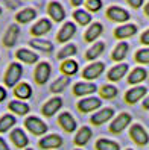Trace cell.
Returning a JSON list of instances; mask_svg holds the SVG:
<instances>
[{
	"label": "cell",
	"instance_id": "obj_1",
	"mask_svg": "<svg viewBox=\"0 0 149 150\" xmlns=\"http://www.w3.org/2000/svg\"><path fill=\"white\" fill-rule=\"evenodd\" d=\"M23 76V67L20 62H12L8 65L6 71H5V77H3V83L8 88H14L17 83H20V79Z\"/></svg>",
	"mask_w": 149,
	"mask_h": 150
},
{
	"label": "cell",
	"instance_id": "obj_2",
	"mask_svg": "<svg viewBox=\"0 0 149 150\" xmlns=\"http://www.w3.org/2000/svg\"><path fill=\"white\" fill-rule=\"evenodd\" d=\"M52 74V67L49 62H46V61H41V62L37 64V67H35L34 70V81L37 85H44L49 77Z\"/></svg>",
	"mask_w": 149,
	"mask_h": 150
},
{
	"label": "cell",
	"instance_id": "obj_3",
	"mask_svg": "<svg viewBox=\"0 0 149 150\" xmlns=\"http://www.w3.org/2000/svg\"><path fill=\"white\" fill-rule=\"evenodd\" d=\"M24 127L28 129L31 134L37 135V137L44 135L46 132H47V125L41 118L35 117V115H31V117H28V118L24 120Z\"/></svg>",
	"mask_w": 149,
	"mask_h": 150
},
{
	"label": "cell",
	"instance_id": "obj_4",
	"mask_svg": "<svg viewBox=\"0 0 149 150\" xmlns=\"http://www.w3.org/2000/svg\"><path fill=\"white\" fill-rule=\"evenodd\" d=\"M101 99H98V97H85V99H81L79 102H78L76 108L79 112L82 114H88V112H93L96 109L101 108Z\"/></svg>",
	"mask_w": 149,
	"mask_h": 150
},
{
	"label": "cell",
	"instance_id": "obj_5",
	"mask_svg": "<svg viewBox=\"0 0 149 150\" xmlns=\"http://www.w3.org/2000/svg\"><path fill=\"white\" fill-rule=\"evenodd\" d=\"M105 15H107V18L111 20V21H114V23H125L129 20V12L125 11L123 8H120V6H110L107 12H105Z\"/></svg>",
	"mask_w": 149,
	"mask_h": 150
},
{
	"label": "cell",
	"instance_id": "obj_6",
	"mask_svg": "<svg viewBox=\"0 0 149 150\" xmlns=\"http://www.w3.org/2000/svg\"><path fill=\"white\" fill-rule=\"evenodd\" d=\"M129 137L138 146H146L149 141V135L142 125H133L129 129Z\"/></svg>",
	"mask_w": 149,
	"mask_h": 150
},
{
	"label": "cell",
	"instance_id": "obj_7",
	"mask_svg": "<svg viewBox=\"0 0 149 150\" xmlns=\"http://www.w3.org/2000/svg\"><path fill=\"white\" fill-rule=\"evenodd\" d=\"M105 70V64L103 62H91L90 65H87L84 70H82V77L87 81H94V79H98Z\"/></svg>",
	"mask_w": 149,
	"mask_h": 150
},
{
	"label": "cell",
	"instance_id": "obj_8",
	"mask_svg": "<svg viewBox=\"0 0 149 150\" xmlns=\"http://www.w3.org/2000/svg\"><path fill=\"white\" fill-rule=\"evenodd\" d=\"M131 123V115L128 112H122L119 114V115L111 121V125H110V132L111 134H120L122 130H123L128 125Z\"/></svg>",
	"mask_w": 149,
	"mask_h": 150
},
{
	"label": "cell",
	"instance_id": "obj_9",
	"mask_svg": "<svg viewBox=\"0 0 149 150\" xmlns=\"http://www.w3.org/2000/svg\"><path fill=\"white\" fill-rule=\"evenodd\" d=\"M61 106H63V99H61V97H52V99H49L44 105H43L41 114L44 117H53L61 109Z\"/></svg>",
	"mask_w": 149,
	"mask_h": 150
},
{
	"label": "cell",
	"instance_id": "obj_10",
	"mask_svg": "<svg viewBox=\"0 0 149 150\" xmlns=\"http://www.w3.org/2000/svg\"><path fill=\"white\" fill-rule=\"evenodd\" d=\"M113 115H114V109L113 108H102V109H98V112L93 114L90 121L94 126H101V125H103V123L110 121L113 118Z\"/></svg>",
	"mask_w": 149,
	"mask_h": 150
},
{
	"label": "cell",
	"instance_id": "obj_11",
	"mask_svg": "<svg viewBox=\"0 0 149 150\" xmlns=\"http://www.w3.org/2000/svg\"><path fill=\"white\" fill-rule=\"evenodd\" d=\"M58 125L61 126L64 132L67 134H73L76 130V120L73 118V115L70 112H61L58 117Z\"/></svg>",
	"mask_w": 149,
	"mask_h": 150
},
{
	"label": "cell",
	"instance_id": "obj_12",
	"mask_svg": "<svg viewBox=\"0 0 149 150\" xmlns=\"http://www.w3.org/2000/svg\"><path fill=\"white\" fill-rule=\"evenodd\" d=\"M76 33V24H73L72 21H67L61 26V29L56 33V41L66 44L67 41H70V38Z\"/></svg>",
	"mask_w": 149,
	"mask_h": 150
},
{
	"label": "cell",
	"instance_id": "obj_13",
	"mask_svg": "<svg viewBox=\"0 0 149 150\" xmlns=\"http://www.w3.org/2000/svg\"><path fill=\"white\" fill-rule=\"evenodd\" d=\"M47 14L50 17V20L55 21V23H61V21L66 18L64 8H63V5L58 3V2H50L47 5Z\"/></svg>",
	"mask_w": 149,
	"mask_h": 150
},
{
	"label": "cell",
	"instance_id": "obj_14",
	"mask_svg": "<svg viewBox=\"0 0 149 150\" xmlns=\"http://www.w3.org/2000/svg\"><path fill=\"white\" fill-rule=\"evenodd\" d=\"M19 35H20V28L19 24H11L9 28L6 29L3 38H2V44L5 47H12L15 46L17 40H19Z\"/></svg>",
	"mask_w": 149,
	"mask_h": 150
},
{
	"label": "cell",
	"instance_id": "obj_15",
	"mask_svg": "<svg viewBox=\"0 0 149 150\" xmlns=\"http://www.w3.org/2000/svg\"><path fill=\"white\" fill-rule=\"evenodd\" d=\"M103 32V26L102 23L96 21V23H91L88 28H87L85 33H84V41L85 42H96L98 41V37H101Z\"/></svg>",
	"mask_w": 149,
	"mask_h": 150
},
{
	"label": "cell",
	"instance_id": "obj_16",
	"mask_svg": "<svg viewBox=\"0 0 149 150\" xmlns=\"http://www.w3.org/2000/svg\"><path fill=\"white\" fill-rule=\"evenodd\" d=\"M98 91V86L93 82H76L73 85V96L82 97V96H90Z\"/></svg>",
	"mask_w": 149,
	"mask_h": 150
},
{
	"label": "cell",
	"instance_id": "obj_17",
	"mask_svg": "<svg viewBox=\"0 0 149 150\" xmlns=\"http://www.w3.org/2000/svg\"><path fill=\"white\" fill-rule=\"evenodd\" d=\"M38 146L44 150H50V149H58L63 146V138L56 134H50V135H46L40 139Z\"/></svg>",
	"mask_w": 149,
	"mask_h": 150
},
{
	"label": "cell",
	"instance_id": "obj_18",
	"mask_svg": "<svg viewBox=\"0 0 149 150\" xmlns=\"http://www.w3.org/2000/svg\"><path fill=\"white\" fill-rule=\"evenodd\" d=\"M12 93H14V97H17V100L24 102V100L31 99V96H32V86L28 82H20V83H17L12 88Z\"/></svg>",
	"mask_w": 149,
	"mask_h": 150
},
{
	"label": "cell",
	"instance_id": "obj_19",
	"mask_svg": "<svg viewBox=\"0 0 149 150\" xmlns=\"http://www.w3.org/2000/svg\"><path fill=\"white\" fill-rule=\"evenodd\" d=\"M50 29H52V21L49 18H41L31 28V33L34 37H43V35L49 33Z\"/></svg>",
	"mask_w": 149,
	"mask_h": 150
},
{
	"label": "cell",
	"instance_id": "obj_20",
	"mask_svg": "<svg viewBox=\"0 0 149 150\" xmlns=\"http://www.w3.org/2000/svg\"><path fill=\"white\" fill-rule=\"evenodd\" d=\"M135 32H137V26L135 24H122V26H119V28L114 29V38L122 41V40L134 37Z\"/></svg>",
	"mask_w": 149,
	"mask_h": 150
},
{
	"label": "cell",
	"instance_id": "obj_21",
	"mask_svg": "<svg viewBox=\"0 0 149 150\" xmlns=\"http://www.w3.org/2000/svg\"><path fill=\"white\" fill-rule=\"evenodd\" d=\"M145 96H146V88L145 86H134V88H131V90H128L125 93V102L128 105H134Z\"/></svg>",
	"mask_w": 149,
	"mask_h": 150
},
{
	"label": "cell",
	"instance_id": "obj_22",
	"mask_svg": "<svg viewBox=\"0 0 149 150\" xmlns=\"http://www.w3.org/2000/svg\"><path fill=\"white\" fill-rule=\"evenodd\" d=\"M15 59L31 65V64H35L38 61V55L35 53V52L29 50V49H19L15 52Z\"/></svg>",
	"mask_w": 149,
	"mask_h": 150
},
{
	"label": "cell",
	"instance_id": "obj_23",
	"mask_svg": "<svg viewBox=\"0 0 149 150\" xmlns=\"http://www.w3.org/2000/svg\"><path fill=\"white\" fill-rule=\"evenodd\" d=\"M128 64H117L113 68H110V71L107 73V79L110 82H117L128 73Z\"/></svg>",
	"mask_w": 149,
	"mask_h": 150
},
{
	"label": "cell",
	"instance_id": "obj_24",
	"mask_svg": "<svg viewBox=\"0 0 149 150\" xmlns=\"http://www.w3.org/2000/svg\"><path fill=\"white\" fill-rule=\"evenodd\" d=\"M78 70H79V65H78L75 59H66L59 65V71L63 73V76H67V77L75 76L78 73Z\"/></svg>",
	"mask_w": 149,
	"mask_h": 150
},
{
	"label": "cell",
	"instance_id": "obj_25",
	"mask_svg": "<svg viewBox=\"0 0 149 150\" xmlns=\"http://www.w3.org/2000/svg\"><path fill=\"white\" fill-rule=\"evenodd\" d=\"M35 17H37V11L34 8H24V9H21L15 14V21L20 24H26V23L34 21Z\"/></svg>",
	"mask_w": 149,
	"mask_h": 150
},
{
	"label": "cell",
	"instance_id": "obj_26",
	"mask_svg": "<svg viewBox=\"0 0 149 150\" xmlns=\"http://www.w3.org/2000/svg\"><path fill=\"white\" fill-rule=\"evenodd\" d=\"M103 50H105V42H103V41H96V42H93V46H91L90 49H87V52H85V59H87V61L98 59V58L103 53Z\"/></svg>",
	"mask_w": 149,
	"mask_h": 150
},
{
	"label": "cell",
	"instance_id": "obj_27",
	"mask_svg": "<svg viewBox=\"0 0 149 150\" xmlns=\"http://www.w3.org/2000/svg\"><path fill=\"white\" fill-rule=\"evenodd\" d=\"M9 138H11V141L14 143V146L19 147V149H24L26 146H28V143H29L28 137H26V134H24L21 129H14L11 132Z\"/></svg>",
	"mask_w": 149,
	"mask_h": 150
},
{
	"label": "cell",
	"instance_id": "obj_28",
	"mask_svg": "<svg viewBox=\"0 0 149 150\" xmlns=\"http://www.w3.org/2000/svg\"><path fill=\"white\" fill-rule=\"evenodd\" d=\"M8 109H9L14 115H26L31 108H29V105L28 103H24L21 100H12L9 102V105H8Z\"/></svg>",
	"mask_w": 149,
	"mask_h": 150
},
{
	"label": "cell",
	"instance_id": "obj_29",
	"mask_svg": "<svg viewBox=\"0 0 149 150\" xmlns=\"http://www.w3.org/2000/svg\"><path fill=\"white\" fill-rule=\"evenodd\" d=\"M128 50H129V46L125 42V41H120L117 46L113 49V53H111V59L114 61V62H120V61H123L125 56L128 55Z\"/></svg>",
	"mask_w": 149,
	"mask_h": 150
},
{
	"label": "cell",
	"instance_id": "obj_30",
	"mask_svg": "<svg viewBox=\"0 0 149 150\" xmlns=\"http://www.w3.org/2000/svg\"><path fill=\"white\" fill-rule=\"evenodd\" d=\"M91 135H93V132H91V129L88 127V126H82L79 130H78V134L75 135V144L76 146H85L87 143L90 141V138H91Z\"/></svg>",
	"mask_w": 149,
	"mask_h": 150
},
{
	"label": "cell",
	"instance_id": "obj_31",
	"mask_svg": "<svg viewBox=\"0 0 149 150\" xmlns=\"http://www.w3.org/2000/svg\"><path fill=\"white\" fill-rule=\"evenodd\" d=\"M146 76H148L146 70L142 68V67H137V68H134L133 71L129 73V76H128V83H129V85L140 83V82H143L145 79H146Z\"/></svg>",
	"mask_w": 149,
	"mask_h": 150
},
{
	"label": "cell",
	"instance_id": "obj_32",
	"mask_svg": "<svg viewBox=\"0 0 149 150\" xmlns=\"http://www.w3.org/2000/svg\"><path fill=\"white\" fill-rule=\"evenodd\" d=\"M73 20L76 21V24L79 26H87L91 23V14L87 12L85 9H75L73 11Z\"/></svg>",
	"mask_w": 149,
	"mask_h": 150
},
{
	"label": "cell",
	"instance_id": "obj_33",
	"mask_svg": "<svg viewBox=\"0 0 149 150\" xmlns=\"http://www.w3.org/2000/svg\"><path fill=\"white\" fill-rule=\"evenodd\" d=\"M67 85H70V77L67 76H59L56 81L50 85V93H53V94H61L66 88Z\"/></svg>",
	"mask_w": 149,
	"mask_h": 150
},
{
	"label": "cell",
	"instance_id": "obj_34",
	"mask_svg": "<svg viewBox=\"0 0 149 150\" xmlns=\"http://www.w3.org/2000/svg\"><path fill=\"white\" fill-rule=\"evenodd\" d=\"M31 47L32 49H38L41 52H44V53H50V52H53V44L47 40H40V38H35V40H31Z\"/></svg>",
	"mask_w": 149,
	"mask_h": 150
},
{
	"label": "cell",
	"instance_id": "obj_35",
	"mask_svg": "<svg viewBox=\"0 0 149 150\" xmlns=\"http://www.w3.org/2000/svg\"><path fill=\"white\" fill-rule=\"evenodd\" d=\"M78 53V47L75 44H66V46L58 52L56 58L59 61H66V59H72V56H75Z\"/></svg>",
	"mask_w": 149,
	"mask_h": 150
},
{
	"label": "cell",
	"instance_id": "obj_36",
	"mask_svg": "<svg viewBox=\"0 0 149 150\" xmlns=\"http://www.w3.org/2000/svg\"><path fill=\"white\" fill-rule=\"evenodd\" d=\"M98 93H99V97H102V99L111 100V99H114V97L117 96L119 91H117V88L114 85H102L98 90Z\"/></svg>",
	"mask_w": 149,
	"mask_h": 150
},
{
	"label": "cell",
	"instance_id": "obj_37",
	"mask_svg": "<svg viewBox=\"0 0 149 150\" xmlns=\"http://www.w3.org/2000/svg\"><path fill=\"white\" fill-rule=\"evenodd\" d=\"M96 150H120V146L116 141H111L107 138H101L96 141Z\"/></svg>",
	"mask_w": 149,
	"mask_h": 150
},
{
	"label": "cell",
	"instance_id": "obj_38",
	"mask_svg": "<svg viewBox=\"0 0 149 150\" xmlns=\"http://www.w3.org/2000/svg\"><path fill=\"white\" fill-rule=\"evenodd\" d=\"M15 123H17V120H15L14 115H11V114H5V115H2L0 117V134L8 132Z\"/></svg>",
	"mask_w": 149,
	"mask_h": 150
},
{
	"label": "cell",
	"instance_id": "obj_39",
	"mask_svg": "<svg viewBox=\"0 0 149 150\" xmlns=\"http://www.w3.org/2000/svg\"><path fill=\"white\" fill-rule=\"evenodd\" d=\"M84 5H85V11H87V12H90V14L101 11V9H102V6H103L102 0H85Z\"/></svg>",
	"mask_w": 149,
	"mask_h": 150
},
{
	"label": "cell",
	"instance_id": "obj_40",
	"mask_svg": "<svg viewBox=\"0 0 149 150\" xmlns=\"http://www.w3.org/2000/svg\"><path fill=\"white\" fill-rule=\"evenodd\" d=\"M135 62L149 64V49H140L135 53Z\"/></svg>",
	"mask_w": 149,
	"mask_h": 150
},
{
	"label": "cell",
	"instance_id": "obj_41",
	"mask_svg": "<svg viewBox=\"0 0 149 150\" xmlns=\"http://www.w3.org/2000/svg\"><path fill=\"white\" fill-rule=\"evenodd\" d=\"M126 3H128L131 8L137 9V8H140V6L143 5V0H126Z\"/></svg>",
	"mask_w": 149,
	"mask_h": 150
},
{
	"label": "cell",
	"instance_id": "obj_42",
	"mask_svg": "<svg viewBox=\"0 0 149 150\" xmlns=\"http://www.w3.org/2000/svg\"><path fill=\"white\" fill-rule=\"evenodd\" d=\"M140 42L145 44V46H149V29L142 33V37H140Z\"/></svg>",
	"mask_w": 149,
	"mask_h": 150
},
{
	"label": "cell",
	"instance_id": "obj_43",
	"mask_svg": "<svg viewBox=\"0 0 149 150\" xmlns=\"http://www.w3.org/2000/svg\"><path fill=\"white\" fill-rule=\"evenodd\" d=\"M84 2H85V0H70V5H72L73 8H78V9H79V6H81Z\"/></svg>",
	"mask_w": 149,
	"mask_h": 150
},
{
	"label": "cell",
	"instance_id": "obj_44",
	"mask_svg": "<svg viewBox=\"0 0 149 150\" xmlns=\"http://www.w3.org/2000/svg\"><path fill=\"white\" fill-rule=\"evenodd\" d=\"M0 150H9V146L6 144V141L0 137Z\"/></svg>",
	"mask_w": 149,
	"mask_h": 150
},
{
	"label": "cell",
	"instance_id": "obj_45",
	"mask_svg": "<svg viewBox=\"0 0 149 150\" xmlns=\"http://www.w3.org/2000/svg\"><path fill=\"white\" fill-rule=\"evenodd\" d=\"M5 99H6V90L3 86H0V103H2Z\"/></svg>",
	"mask_w": 149,
	"mask_h": 150
},
{
	"label": "cell",
	"instance_id": "obj_46",
	"mask_svg": "<svg viewBox=\"0 0 149 150\" xmlns=\"http://www.w3.org/2000/svg\"><path fill=\"white\" fill-rule=\"evenodd\" d=\"M143 109H149V96L145 97V100H143Z\"/></svg>",
	"mask_w": 149,
	"mask_h": 150
},
{
	"label": "cell",
	"instance_id": "obj_47",
	"mask_svg": "<svg viewBox=\"0 0 149 150\" xmlns=\"http://www.w3.org/2000/svg\"><path fill=\"white\" fill-rule=\"evenodd\" d=\"M145 14H146V15L149 17V3H148V5L145 6Z\"/></svg>",
	"mask_w": 149,
	"mask_h": 150
},
{
	"label": "cell",
	"instance_id": "obj_48",
	"mask_svg": "<svg viewBox=\"0 0 149 150\" xmlns=\"http://www.w3.org/2000/svg\"><path fill=\"white\" fill-rule=\"evenodd\" d=\"M0 15H2V8H0Z\"/></svg>",
	"mask_w": 149,
	"mask_h": 150
},
{
	"label": "cell",
	"instance_id": "obj_49",
	"mask_svg": "<svg viewBox=\"0 0 149 150\" xmlns=\"http://www.w3.org/2000/svg\"><path fill=\"white\" fill-rule=\"evenodd\" d=\"M26 150H32V149H26Z\"/></svg>",
	"mask_w": 149,
	"mask_h": 150
},
{
	"label": "cell",
	"instance_id": "obj_50",
	"mask_svg": "<svg viewBox=\"0 0 149 150\" xmlns=\"http://www.w3.org/2000/svg\"><path fill=\"white\" fill-rule=\"evenodd\" d=\"M126 150H133V149H126Z\"/></svg>",
	"mask_w": 149,
	"mask_h": 150
},
{
	"label": "cell",
	"instance_id": "obj_51",
	"mask_svg": "<svg viewBox=\"0 0 149 150\" xmlns=\"http://www.w3.org/2000/svg\"><path fill=\"white\" fill-rule=\"evenodd\" d=\"M76 150H81V149H76Z\"/></svg>",
	"mask_w": 149,
	"mask_h": 150
}]
</instances>
